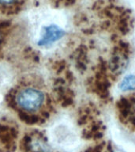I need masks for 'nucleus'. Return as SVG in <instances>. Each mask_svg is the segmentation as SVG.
Segmentation results:
<instances>
[{"label": "nucleus", "instance_id": "f257e3e1", "mask_svg": "<svg viewBox=\"0 0 135 152\" xmlns=\"http://www.w3.org/2000/svg\"><path fill=\"white\" fill-rule=\"evenodd\" d=\"M44 100V95L40 90L26 89L18 94L17 101L21 108L28 111H35L41 105Z\"/></svg>", "mask_w": 135, "mask_h": 152}, {"label": "nucleus", "instance_id": "f03ea898", "mask_svg": "<svg viewBox=\"0 0 135 152\" xmlns=\"http://www.w3.org/2000/svg\"><path fill=\"white\" fill-rule=\"evenodd\" d=\"M66 34L65 31L56 25L44 26L41 33V37L37 42L39 46H47L60 40Z\"/></svg>", "mask_w": 135, "mask_h": 152}, {"label": "nucleus", "instance_id": "7ed1b4c3", "mask_svg": "<svg viewBox=\"0 0 135 152\" xmlns=\"http://www.w3.org/2000/svg\"><path fill=\"white\" fill-rule=\"evenodd\" d=\"M17 131L13 128H9V126L1 125L0 124V141L7 144V146H10L13 143V140L17 137Z\"/></svg>", "mask_w": 135, "mask_h": 152}, {"label": "nucleus", "instance_id": "20e7f679", "mask_svg": "<svg viewBox=\"0 0 135 152\" xmlns=\"http://www.w3.org/2000/svg\"><path fill=\"white\" fill-rule=\"evenodd\" d=\"M119 88L123 91L135 90V75H130L126 76L120 83Z\"/></svg>", "mask_w": 135, "mask_h": 152}, {"label": "nucleus", "instance_id": "39448f33", "mask_svg": "<svg viewBox=\"0 0 135 152\" xmlns=\"http://www.w3.org/2000/svg\"><path fill=\"white\" fill-rule=\"evenodd\" d=\"M24 0H0V9L7 10L17 9Z\"/></svg>", "mask_w": 135, "mask_h": 152}, {"label": "nucleus", "instance_id": "423d86ee", "mask_svg": "<svg viewBox=\"0 0 135 152\" xmlns=\"http://www.w3.org/2000/svg\"><path fill=\"white\" fill-rule=\"evenodd\" d=\"M19 116L20 118L23 122H25L26 124H36L38 122V117L36 116H31V115H28L27 113H21L20 112L19 113Z\"/></svg>", "mask_w": 135, "mask_h": 152}, {"label": "nucleus", "instance_id": "0eeeda50", "mask_svg": "<svg viewBox=\"0 0 135 152\" xmlns=\"http://www.w3.org/2000/svg\"><path fill=\"white\" fill-rule=\"evenodd\" d=\"M31 138L29 136H25L23 138V140L21 141V148L23 151L29 152L32 149L31 147Z\"/></svg>", "mask_w": 135, "mask_h": 152}, {"label": "nucleus", "instance_id": "6e6552de", "mask_svg": "<svg viewBox=\"0 0 135 152\" xmlns=\"http://www.w3.org/2000/svg\"><path fill=\"white\" fill-rule=\"evenodd\" d=\"M104 142H101L99 144L97 145L95 147H89L84 152H102L104 147Z\"/></svg>", "mask_w": 135, "mask_h": 152}, {"label": "nucleus", "instance_id": "1a4fd4ad", "mask_svg": "<svg viewBox=\"0 0 135 152\" xmlns=\"http://www.w3.org/2000/svg\"><path fill=\"white\" fill-rule=\"evenodd\" d=\"M33 152H36V151H33Z\"/></svg>", "mask_w": 135, "mask_h": 152}]
</instances>
